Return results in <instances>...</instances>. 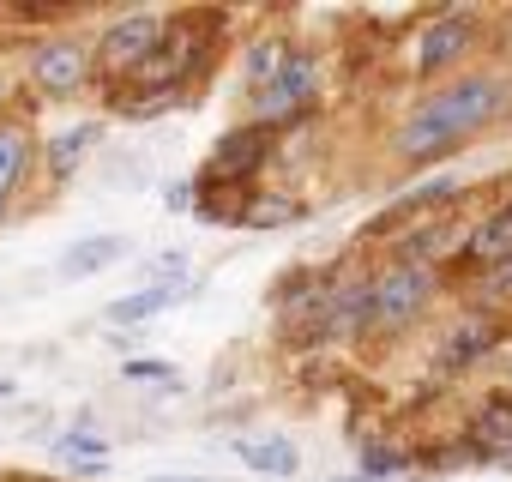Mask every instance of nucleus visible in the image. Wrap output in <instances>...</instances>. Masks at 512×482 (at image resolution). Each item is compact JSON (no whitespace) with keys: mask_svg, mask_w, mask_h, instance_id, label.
Wrapping results in <instances>:
<instances>
[{"mask_svg":"<svg viewBox=\"0 0 512 482\" xmlns=\"http://www.w3.org/2000/svg\"><path fill=\"white\" fill-rule=\"evenodd\" d=\"M0 398H13V380H0Z\"/></svg>","mask_w":512,"mask_h":482,"instance_id":"obj_24","label":"nucleus"},{"mask_svg":"<svg viewBox=\"0 0 512 482\" xmlns=\"http://www.w3.org/2000/svg\"><path fill=\"white\" fill-rule=\"evenodd\" d=\"M85 145H97V121H79V127H67V133H55V139H49V157H55V169L67 175V169L79 163V151H85Z\"/></svg>","mask_w":512,"mask_h":482,"instance_id":"obj_17","label":"nucleus"},{"mask_svg":"<svg viewBox=\"0 0 512 482\" xmlns=\"http://www.w3.org/2000/svg\"><path fill=\"white\" fill-rule=\"evenodd\" d=\"M308 97H314V67H308L302 55H290V67H284L260 97H253V109H260V121H266V127H278V121H290Z\"/></svg>","mask_w":512,"mask_h":482,"instance_id":"obj_4","label":"nucleus"},{"mask_svg":"<svg viewBox=\"0 0 512 482\" xmlns=\"http://www.w3.org/2000/svg\"><path fill=\"white\" fill-rule=\"evenodd\" d=\"M494 103H500V85H494V79H458V85L434 91V97L410 115V127L398 133V151H404V157L440 151V145L464 139L470 127H482V121L494 115Z\"/></svg>","mask_w":512,"mask_h":482,"instance_id":"obj_1","label":"nucleus"},{"mask_svg":"<svg viewBox=\"0 0 512 482\" xmlns=\"http://www.w3.org/2000/svg\"><path fill=\"white\" fill-rule=\"evenodd\" d=\"M157 43H163L157 13H127V19H115V25L103 31L97 55H103V67H133V73H139V67L157 55Z\"/></svg>","mask_w":512,"mask_h":482,"instance_id":"obj_3","label":"nucleus"},{"mask_svg":"<svg viewBox=\"0 0 512 482\" xmlns=\"http://www.w3.org/2000/svg\"><path fill=\"white\" fill-rule=\"evenodd\" d=\"M127 254V241L121 235H91V241H73V248L61 254V278H91L103 266H115Z\"/></svg>","mask_w":512,"mask_h":482,"instance_id":"obj_8","label":"nucleus"},{"mask_svg":"<svg viewBox=\"0 0 512 482\" xmlns=\"http://www.w3.org/2000/svg\"><path fill=\"white\" fill-rule=\"evenodd\" d=\"M55 452H61L73 470H103V464H109V452H103V434H85V428L61 434V440H55Z\"/></svg>","mask_w":512,"mask_h":482,"instance_id":"obj_14","label":"nucleus"},{"mask_svg":"<svg viewBox=\"0 0 512 482\" xmlns=\"http://www.w3.org/2000/svg\"><path fill=\"white\" fill-rule=\"evenodd\" d=\"M266 211H253V223H284V217H302V205H290V199H260Z\"/></svg>","mask_w":512,"mask_h":482,"instance_id":"obj_21","label":"nucleus"},{"mask_svg":"<svg viewBox=\"0 0 512 482\" xmlns=\"http://www.w3.org/2000/svg\"><path fill=\"white\" fill-rule=\"evenodd\" d=\"M181 73H187V43H181V37H175V43H163V49L139 67V79H145V85H175Z\"/></svg>","mask_w":512,"mask_h":482,"instance_id":"obj_16","label":"nucleus"},{"mask_svg":"<svg viewBox=\"0 0 512 482\" xmlns=\"http://www.w3.org/2000/svg\"><path fill=\"white\" fill-rule=\"evenodd\" d=\"M0 97H7V79H0Z\"/></svg>","mask_w":512,"mask_h":482,"instance_id":"obj_25","label":"nucleus"},{"mask_svg":"<svg viewBox=\"0 0 512 482\" xmlns=\"http://www.w3.org/2000/svg\"><path fill=\"white\" fill-rule=\"evenodd\" d=\"M284 67H290V49H284V43H253V49H247V85H253V97H260Z\"/></svg>","mask_w":512,"mask_h":482,"instance_id":"obj_12","label":"nucleus"},{"mask_svg":"<svg viewBox=\"0 0 512 482\" xmlns=\"http://www.w3.org/2000/svg\"><path fill=\"white\" fill-rule=\"evenodd\" d=\"M145 278H157V290H175L187 278V254H151L145 260Z\"/></svg>","mask_w":512,"mask_h":482,"instance_id":"obj_18","label":"nucleus"},{"mask_svg":"<svg viewBox=\"0 0 512 482\" xmlns=\"http://www.w3.org/2000/svg\"><path fill=\"white\" fill-rule=\"evenodd\" d=\"M127 380H175V368H169V362H139V356H133V362H127Z\"/></svg>","mask_w":512,"mask_h":482,"instance_id":"obj_22","label":"nucleus"},{"mask_svg":"<svg viewBox=\"0 0 512 482\" xmlns=\"http://www.w3.org/2000/svg\"><path fill=\"white\" fill-rule=\"evenodd\" d=\"M506 211H512V205H506Z\"/></svg>","mask_w":512,"mask_h":482,"instance_id":"obj_26","label":"nucleus"},{"mask_svg":"<svg viewBox=\"0 0 512 482\" xmlns=\"http://www.w3.org/2000/svg\"><path fill=\"white\" fill-rule=\"evenodd\" d=\"M25 157H31V139H25L19 127H7V133H0V205H7V193L19 187V175H25Z\"/></svg>","mask_w":512,"mask_h":482,"instance_id":"obj_15","label":"nucleus"},{"mask_svg":"<svg viewBox=\"0 0 512 482\" xmlns=\"http://www.w3.org/2000/svg\"><path fill=\"white\" fill-rule=\"evenodd\" d=\"M163 308H175V290H133V296H121V302H109L103 308V320L109 326H139V320H157Z\"/></svg>","mask_w":512,"mask_h":482,"instance_id":"obj_9","label":"nucleus"},{"mask_svg":"<svg viewBox=\"0 0 512 482\" xmlns=\"http://www.w3.org/2000/svg\"><path fill=\"white\" fill-rule=\"evenodd\" d=\"M470 254H476V260H488V266L512 254V211H500V217H488V223H482V229L470 235Z\"/></svg>","mask_w":512,"mask_h":482,"instance_id":"obj_13","label":"nucleus"},{"mask_svg":"<svg viewBox=\"0 0 512 482\" xmlns=\"http://www.w3.org/2000/svg\"><path fill=\"white\" fill-rule=\"evenodd\" d=\"M37 85H49L55 97H67V91H79L85 85V55L73 49V43H49V49H37Z\"/></svg>","mask_w":512,"mask_h":482,"instance_id":"obj_6","label":"nucleus"},{"mask_svg":"<svg viewBox=\"0 0 512 482\" xmlns=\"http://www.w3.org/2000/svg\"><path fill=\"white\" fill-rule=\"evenodd\" d=\"M247 470H266V476H296L302 470V452L290 446V440H278V434H260V440H235L229 446Z\"/></svg>","mask_w":512,"mask_h":482,"instance_id":"obj_7","label":"nucleus"},{"mask_svg":"<svg viewBox=\"0 0 512 482\" xmlns=\"http://www.w3.org/2000/svg\"><path fill=\"white\" fill-rule=\"evenodd\" d=\"M500 332L488 326V320H464L458 332H452V344H446V356H440V368H464V362H476L488 344H494Z\"/></svg>","mask_w":512,"mask_h":482,"instance_id":"obj_11","label":"nucleus"},{"mask_svg":"<svg viewBox=\"0 0 512 482\" xmlns=\"http://www.w3.org/2000/svg\"><path fill=\"white\" fill-rule=\"evenodd\" d=\"M145 482H217V476H145Z\"/></svg>","mask_w":512,"mask_h":482,"instance_id":"obj_23","label":"nucleus"},{"mask_svg":"<svg viewBox=\"0 0 512 482\" xmlns=\"http://www.w3.org/2000/svg\"><path fill=\"white\" fill-rule=\"evenodd\" d=\"M260 151H266V127H247V133H235V139L217 145L211 175H247L253 163H260Z\"/></svg>","mask_w":512,"mask_h":482,"instance_id":"obj_10","label":"nucleus"},{"mask_svg":"<svg viewBox=\"0 0 512 482\" xmlns=\"http://www.w3.org/2000/svg\"><path fill=\"white\" fill-rule=\"evenodd\" d=\"M362 464H368V476H398V470H410V458H404V452H380V446H374Z\"/></svg>","mask_w":512,"mask_h":482,"instance_id":"obj_20","label":"nucleus"},{"mask_svg":"<svg viewBox=\"0 0 512 482\" xmlns=\"http://www.w3.org/2000/svg\"><path fill=\"white\" fill-rule=\"evenodd\" d=\"M482 296H494V302H506V296H512V254H506V260H494V266L482 272Z\"/></svg>","mask_w":512,"mask_h":482,"instance_id":"obj_19","label":"nucleus"},{"mask_svg":"<svg viewBox=\"0 0 512 482\" xmlns=\"http://www.w3.org/2000/svg\"><path fill=\"white\" fill-rule=\"evenodd\" d=\"M428 296H434L428 266L404 260V266H392V272L374 284V296H368V326H404V320H416V314H422V302H428Z\"/></svg>","mask_w":512,"mask_h":482,"instance_id":"obj_2","label":"nucleus"},{"mask_svg":"<svg viewBox=\"0 0 512 482\" xmlns=\"http://www.w3.org/2000/svg\"><path fill=\"white\" fill-rule=\"evenodd\" d=\"M470 37H476V25H470L464 13H446V19H434V25L422 31L416 61H422V67H446V61H458V55L470 49Z\"/></svg>","mask_w":512,"mask_h":482,"instance_id":"obj_5","label":"nucleus"}]
</instances>
